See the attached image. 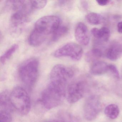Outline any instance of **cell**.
I'll return each mask as SVG.
<instances>
[{
  "label": "cell",
  "mask_w": 122,
  "mask_h": 122,
  "mask_svg": "<svg viewBox=\"0 0 122 122\" xmlns=\"http://www.w3.org/2000/svg\"><path fill=\"white\" fill-rule=\"evenodd\" d=\"M66 86L50 81L41 95V102L46 108L52 109L62 102L66 95Z\"/></svg>",
  "instance_id": "cell-1"
},
{
  "label": "cell",
  "mask_w": 122,
  "mask_h": 122,
  "mask_svg": "<svg viewBox=\"0 0 122 122\" xmlns=\"http://www.w3.org/2000/svg\"><path fill=\"white\" fill-rule=\"evenodd\" d=\"M39 67V61L36 58L28 59L19 66L18 73L20 78L28 87H32L37 81Z\"/></svg>",
  "instance_id": "cell-2"
},
{
  "label": "cell",
  "mask_w": 122,
  "mask_h": 122,
  "mask_svg": "<svg viewBox=\"0 0 122 122\" xmlns=\"http://www.w3.org/2000/svg\"><path fill=\"white\" fill-rule=\"evenodd\" d=\"M61 22L60 18L56 15L43 16L37 20L32 31L46 40L60 27Z\"/></svg>",
  "instance_id": "cell-3"
},
{
  "label": "cell",
  "mask_w": 122,
  "mask_h": 122,
  "mask_svg": "<svg viewBox=\"0 0 122 122\" xmlns=\"http://www.w3.org/2000/svg\"><path fill=\"white\" fill-rule=\"evenodd\" d=\"M10 100L12 107L21 115H25L30 112V98L23 88L20 86L14 88L10 94Z\"/></svg>",
  "instance_id": "cell-4"
},
{
  "label": "cell",
  "mask_w": 122,
  "mask_h": 122,
  "mask_svg": "<svg viewBox=\"0 0 122 122\" xmlns=\"http://www.w3.org/2000/svg\"><path fill=\"white\" fill-rule=\"evenodd\" d=\"M88 83L85 80L79 79L72 81L66 89V97L70 103H74L82 98L87 91Z\"/></svg>",
  "instance_id": "cell-5"
},
{
  "label": "cell",
  "mask_w": 122,
  "mask_h": 122,
  "mask_svg": "<svg viewBox=\"0 0 122 122\" xmlns=\"http://www.w3.org/2000/svg\"><path fill=\"white\" fill-rule=\"evenodd\" d=\"M75 72L73 68L57 64L53 67L51 71L50 81L66 86L68 82L74 77Z\"/></svg>",
  "instance_id": "cell-6"
},
{
  "label": "cell",
  "mask_w": 122,
  "mask_h": 122,
  "mask_svg": "<svg viewBox=\"0 0 122 122\" xmlns=\"http://www.w3.org/2000/svg\"><path fill=\"white\" fill-rule=\"evenodd\" d=\"M83 50L82 47L77 43H66L57 49L53 53L56 58L68 57L76 61L80 60L82 56Z\"/></svg>",
  "instance_id": "cell-7"
},
{
  "label": "cell",
  "mask_w": 122,
  "mask_h": 122,
  "mask_svg": "<svg viewBox=\"0 0 122 122\" xmlns=\"http://www.w3.org/2000/svg\"><path fill=\"white\" fill-rule=\"evenodd\" d=\"M102 108V104L99 96L93 95L86 100L83 106V114L85 118L89 121L95 119Z\"/></svg>",
  "instance_id": "cell-8"
},
{
  "label": "cell",
  "mask_w": 122,
  "mask_h": 122,
  "mask_svg": "<svg viewBox=\"0 0 122 122\" xmlns=\"http://www.w3.org/2000/svg\"><path fill=\"white\" fill-rule=\"evenodd\" d=\"M5 6L14 12H20L29 14L33 10L31 0H7L5 1Z\"/></svg>",
  "instance_id": "cell-9"
},
{
  "label": "cell",
  "mask_w": 122,
  "mask_h": 122,
  "mask_svg": "<svg viewBox=\"0 0 122 122\" xmlns=\"http://www.w3.org/2000/svg\"><path fill=\"white\" fill-rule=\"evenodd\" d=\"M76 39L79 44L86 46L90 41V34L88 29L83 23L79 22L76 27L75 31Z\"/></svg>",
  "instance_id": "cell-10"
},
{
  "label": "cell",
  "mask_w": 122,
  "mask_h": 122,
  "mask_svg": "<svg viewBox=\"0 0 122 122\" xmlns=\"http://www.w3.org/2000/svg\"><path fill=\"white\" fill-rule=\"evenodd\" d=\"M106 56L112 61L117 60L122 57V42L118 41L112 42L106 50Z\"/></svg>",
  "instance_id": "cell-11"
},
{
  "label": "cell",
  "mask_w": 122,
  "mask_h": 122,
  "mask_svg": "<svg viewBox=\"0 0 122 122\" xmlns=\"http://www.w3.org/2000/svg\"><path fill=\"white\" fill-rule=\"evenodd\" d=\"M91 33L99 43L107 42L110 36V30L106 27H103L100 29L94 28L91 30Z\"/></svg>",
  "instance_id": "cell-12"
},
{
  "label": "cell",
  "mask_w": 122,
  "mask_h": 122,
  "mask_svg": "<svg viewBox=\"0 0 122 122\" xmlns=\"http://www.w3.org/2000/svg\"><path fill=\"white\" fill-rule=\"evenodd\" d=\"M28 14L20 12H15L11 15L10 23L13 27L22 26L28 21Z\"/></svg>",
  "instance_id": "cell-13"
},
{
  "label": "cell",
  "mask_w": 122,
  "mask_h": 122,
  "mask_svg": "<svg viewBox=\"0 0 122 122\" xmlns=\"http://www.w3.org/2000/svg\"><path fill=\"white\" fill-rule=\"evenodd\" d=\"M109 65L104 61H97L92 65L90 72L94 75H101L109 71Z\"/></svg>",
  "instance_id": "cell-14"
},
{
  "label": "cell",
  "mask_w": 122,
  "mask_h": 122,
  "mask_svg": "<svg viewBox=\"0 0 122 122\" xmlns=\"http://www.w3.org/2000/svg\"><path fill=\"white\" fill-rule=\"evenodd\" d=\"M102 51L98 48H95L86 53L85 56L86 61L88 62H95L102 57Z\"/></svg>",
  "instance_id": "cell-15"
},
{
  "label": "cell",
  "mask_w": 122,
  "mask_h": 122,
  "mask_svg": "<svg viewBox=\"0 0 122 122\" xmlns=\"http://www.w3.org/2000/svg\"><path fill=\"white\" fill-rule=\"evenodd\" d=\"M86 19L91 25H97L102 23L104 20V17L100 14L96 13L91 12L86 15Z\"/></svg>",
  "instance_id": "cell-16"
},
{
  "label": "cell",
  "mask_w": 122,
  "mask_h": 122,
  "mask_svg": "<svg viewBox=\"0 0 122 122\" xmlns=\"http://www.w3.org/2000/svg\"><path fill=\"white\" fill-rule=\"evenodd\" d=\"M104 113L106 116L110 119H115L119 115L120 109L116 104H111L106 107Z\"/></svg>",
  "instance_id": "cell-17"
},
{
  "label": "cell",
  "mask_w": 122,
  "mask_h": 122,
  "mask_svg": "<svg viewBox=\"0 0 122 122\" xmlns=\"http://www.w3.org/2000/svg\"><path fill=\"white\" fill-rule=\"evenodd\" d=\"M69 28L67 25H61L57 29L52 35L51 41L52 42H57L61 38L65 35L68 32Z\"/></svg>",
  "instance_id": "cell-18"
},
{
  "label": "cell",
  "mask_w": 122,
  "mask_h": 122,
  "mask_svg": "<svg viewBox=\"0 0 122 122\" xmlns=\"http://www.w3.org/2000/svg\"><path fill=\"white\" fill-rule=\"evenodd\" d=\"M18 44H15L11 46L9 49H8L1 56V63L3 65L5 64L16 52V51L18 49Z\"/></svg>",
  "instance_id": "cell-19"
},
{
  "label": "cell",
  "mask_w": 122,
  "mask_h": 122,
  "mask_svg": "<svg viewBox=\"0 0 122 122\" xmlns=\"http://www.w3.org/2000/svg\"><path fill=\"white\" fill-rule=\"evenodd\" d=\"M73 5V1L72 0H58L55 3L56 6L61 9L69 11L71 10Z\"/></svg>",
  "instance_id": "cell-20"
},
{
  "label": "cell",
  "mask_w": 122,
  "mask_h": 122,
  "mask_svg": "<svg viewBox=\"0 0 122 122\" xmlns=\"http://www.w3.org/2000/svg\"><path fill=\"white\" fill-rule=\"evenodd\" d=\"M11 111L7 110H0V122H12V117Z\"/></svg>",
  "instance_id": "cell-21"
},
{
  "label": "cell",
  "mask_w": 122,
  "mask_h": 122,
  "mask_svg": "<svg viewBox=\"0 0 122 122\" xmlns=\"http://www.w3.org/2000/svg\"><path fill=\"white\" fill-rule=\"evenodd\" d=\"M33 10H40L44 8L47 3L46 0H31Z\"/></svg>",
  "instance_id": "cell-22"
},
{
  "label": "cell",
  "mask_w": 122,
  "mask_h": 122,
  "mask_svg": "<svg viewBox=\"0 0 122 122\" xmlns=\"http://www.w3.org/2000/svg\"><path fill=\"white\" fill-rule=\"evenodd\" d=\"M108 72H110L117 79H119L120 78V76L119 72L116 67L114 65L109 64Z\"/></svg>",
  "instance_id": "cell-23"
},
{
  "label": "cell",
  "mask_w": 122,
  "mask_h": 122,
  "mask_svg": "<svg viewBox=\"0 0 122 122\" xmlns=\"http://www.w3.org/2000/svg\"><path fill=\"white\" fill-rule=\"evenodd\" d=\"M96 2L99 5L101 6H105L109 4L111 1L109 0H97Z\"/></svg>",
  "instance_id": "cell-24"
},
{
  "label": "cell",
  "mask_w": 122,
  "mask_h": 122,
  "mask_svg": "<svg viewBox=\"0 0 122 122\" xmlns=\"http://www.w3.org/2000/svg\"><path fill=\"white\" fill-rule=\"evenodd\" d=\"M81 6L84 10H86L88 9V3L86 1H81Z\"/></svg>",
  "instance_id": "cell-25"
},
{
  "label": "cell",
  "mask_w": 122,
  "mask_h": 122,
  "mask_svg": "<svg viewBox=\"0 0 122 122\" xmlns=\"http://www.w3.org/2000/svg\"><path fill=\"white\" fill-rule=\"evenodd\" d=\"M117 29L118 32L120 33H122V21L118 23L117 25Z\"/></svg>",
  "instance_id": "cell-26"
},
{
  "label": "cell",
  "mask_w": 122,
  "mask_h": 122,
  "mask_svg": "<svg viewBox=\"0 0 122 122\" xmlns=\"http://www.w3.org/2000/svg\"><path fill=\"white\" fill-rule=\"evenodd\" d=\"M47 122H64L63 121L57 120H53Z\"/></svg>",
  "instance_id": "cell-27"
},
{
  "label": "cell",
  "mask_w": 122,
  "mask_h": 122,
  "mask_svg": "<svg viewBox=\"0 0 122 122\" xmlns=\"http://www.w3.org/2000/svg\"><path fill=\"white\" fill-rule=\"evenodd\" d=\"M121 76H122V72H121Z\"/></svg>",
  "instance_id": "cell-28"
}]
</instances>
